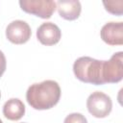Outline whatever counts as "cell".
Listing matches in <instances>:
<instances>
[{"label":"cell","mask_w":123,"mask_h":123,"mask_svg":"<svg viewBox=\"0 0 123 123\" xmlns=\"http://www.w3.org/2000/svg\"><path fill=\"white\" fill-rule=\"evenodd\" d=\"M61 93V87L56 81L45 80L29 86L26 92V100L35 110H49L58 104Z\"/></svg>","instance_id":"1"},{"label":"cell","mask_w":123,"mask_h":123,"mask_svg":"<svg viewBox=\"0 0 123 123\" xmlns=\"http://www.w3.org/2000/svg\"><path fill=\"white\" fill-rule=\"evenodd\" d=\"M104 61L90 57H81L73 63V72L78 80L95 86L104 85L103 80Z\"/></svg>","instance_id":"2"},{"label":"cell","mask_w":123,"mask_h":123,"mask_svg":"<svg viewBox=\"0 0 123 123\" xmlns=\"http://www.w3.org/2000/svg\"><path fill=\"white\" fill-rule=\"evenodd\" d=\"M86 108L89 113L96 118L108 116L112 109V102L109 95L102 91L92 92L86 100Z\"/></svg>","instance_id":"3"},{"label":"cell","mask_w":123,"mask_h":123,"mask_svg":"<svg viewBox=\"0 0 123 123\" xmlns=\"http://www.w3.org/2000/svg\"><path fill=\"white\" fill-rule=\"evenodd\" d=\"M123 78V52L114 53L109 61H104L103 80L107 84H115Z\"/></svg>","instance_id":"4"},{"label":"cell","mask_w":123,"mask_h":123,"mask_svg":"<svg viewBox=\"0 0 123 123\" xmlns=\"http://www.w3.org/2000/svg\"><path fill=\"white\" fill-rule=\"evenodd\" d=\"M19 5L25 12L43 19L50 18L56 10V2L52 0H20Z\"/></svg>","instance_id":"5"},{"label":"cell","mask_w":123,"mask_h":123,"mask_svg":"<svg viewBox=\"0 0 123 123\" xmlns=\"http://www.w3.org/2000/svg\"><path fill=\"white\" fill-rule=\"evenodd\" d=\"M31 35V27L23 20H13L6 28L7 38L14 44H23L27 42Z\"/></svg>","instance_id":"6"},{"label":"cell","mask_w":123,"mask_h":123,"mask_svg":"<svg viewBox=\"0 0 123 123\" xmlns=\"http://www.w3.org/2000/svg\"><path fill=\"white\" fill-rule=\"evenodd\" d=\"M101 38L109 45H122L123 44V23L122 22H109L106 23L100 31Z\"/></svg>","instance_id":"7"},{"label":"cell","mask_w":123,"mask_h":123,"mask_svg":"<svg viewBox=\"0 0 123 123\" xmlns=\"http://www.w3.org/2000/svg\"><path fill=\"white\" fill-rule=\"evenodd\" d=\"M37 37L41 44L50 46L57 44L60 41L62 32L60 28L53 22H44L37 28Z\"/></svg>","instance_id":"8"},{"label":"cell","mask_w":123,"mask_h":123,"mask_svg":"<svg viewBox=\"0 0 123 123\" xmlns=\"http://www.w3.org/2000/svg\"><path fill=\"white\" fill-rule=\"evenodd\" d=\"M56 9L63 19L75 20L80 16L82 6L78 0H60L56 2Z\"/></svg>","instance_id":"9"},{"label":"cell","mask_w":123,"mask_h":123,"mask_svg":"<svg viewBox=\"0 0 123 123\" xmlns=\"http://www.w3.org/2000/svg\"><path fill=\"white\" fill-rule=\"evenodd\" d=\"M3 114L9 120H19L25 114V106L20 99L11 98L3 106Z\"/></svg>","instance_id":"10"},{"label":"cell","mask_w":123,"mask_h":123,"mask_svg":"<svg viewBox=\"0 0 123 123\" xmlns=\"http://www.w3.org/2000/svg\"><path fill=\"white\" fill-rule=\"evenodd\" d=\"M103 5L110 13L115 15H122L123 13V1H103Z\"/></svg>","instance_id":"11"},{"label":"cell","mask_w":123,"mask_h":123,"mask_svg":"<svg viewBox=\"0 0 123 123\" xmlns=\"http://www.w3.org/2000/svg\"><path fill=\"white\" fill-rule=\"evenodd\" d=\"M63 123H87V120L85 117V115H83L82 113L73 112L68 114L64 118Z\"/></svg>","instance_id":"12"},{"label":"cell","mask_w":123,"mask_h":123,"mask_svg":"<svg viewBox=\"0 0 123 123\" xmlns=\"http://www.w3.org/2000/svg\"><path fill=\"white\" fill-rule=\"evenodd\" d=\"M6 66H7L6 57H5L4 53L0 50V77L4 74V72L6 70Z\"/></svg>","instance_id":"13"},{"label":"cell","mask_w":123,"mask_h":123,"mask_svg":"<svg viewBox=\"0 0 123 123\" xmlns=\"http://www.w3.org/2000/svg\"><path fill=\"white\" fill-rule=\"evenodd\" d=\"M0 123H3V122H2V120H1V119H0Z\"/></svg>","instance_id":"14"},{"label":"cell","mask_w":123,"mask_h":123,"mask_svg":"<svg viewBox=\"0 0 123 123\" xmlns=\"http://www.w3.org/2000/svg\"><path fill=\"white\" fill-rule=\"evenodd\" d=\"M0 98H1V92H0Z\"/></svg>","instance_id":"15"}]
</instances>
